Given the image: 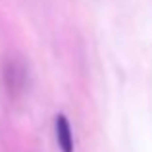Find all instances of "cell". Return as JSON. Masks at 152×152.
Segmentation results:
<instances>
[{
	"label": "cell",
	"mask_w": 152,
	"mask_h": 152,
	"mask_svg": "<svg viewBox=\"0 0 152 152\" xmlns=\"http://www.w3.org/2000/svg\"><path fill=\"white\" fill-rule=\"evenodd\" d=\"M54 129H56V142H58L62 152H73V133H71L69 121L64 114L56 115L54 121Z\"/></svg>",
	"instance_id": "obj_1"
}]
</instances>
